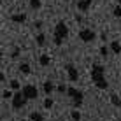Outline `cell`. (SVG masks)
<instances>
[{"mask_svg": "<svg viewBox=\"0 0 121 121\" xmlns=\"http://www.w3.org/2000/svg\"><path fill=\"white\" fill-rule=\"evenodd\" d=\"M42 90H44V93L49 97V95L53 93V90H55V84H53L51 81H46V82H44V86H42Z\"/></svg>", "mask_w": 121, "mask_h": 121, "instance_id": "cell-10", "label": "cell"}, {"mask_svg": "<svg viewBox=\"0 0 121 121\" xmlns=\"http://www.w3.org/2000/svg\"><path fill=\"white\" fill-rule=\"evenodd\" d=\"M76 21L77 23H82V16L81 14H76Z\"/></svg>", "mask_w": 121, "mask_h": 121, "instance_id": "cell-29", "label": "cell"}, {"mask_svg": "<svg viewBox=\"0 0 121 121\" xmlns=\"http://www.w3.org/2000/svg\"><path fill=\"white\" fill-rule=\"evenodd\" d=\"M2 56H4V55H2V51H0V58H2Z\"/></svg>", "mask_w": 121, "mask_h": 121, "instance_id": "cell-33", "label": "cell"}, {"mask_svg": "<svg viewBox=\"0 0 121 121\" xmlns=\"http://www.w3.org/2000/svg\"><path fill=\"white\" fill-rule=\"evenodd\" d=\"M116 2H118V5H121V0H116Z\"/></svg>", "mask_w": 121, "mask_h": 121, "instance_id": "cell-32", "label": "cell"}, {"mask_svg": "<svg viewBox=\"0 0 121 121\" xmlns=\"http://www.w3.org/2000/svg\"><path fill=\"white\" fill-rule=\"evenodd\" d=\"M77 91H79V90H76V88H67V91H65V93H67V97L74 98V97H76V93H77Z\"/></svg>", "mask_w": 121, "mask_h": 121, "instance_id": "cell-21", "label": "cell"}, {"mask_svg": "<svg viewBox=\"0 0 121 121\" xmlns=\"http://www.w3.org/2000/svg\"><path fill=\"white\" fill-rule=\"evenodd\" d=\"M21 93H23V97L26 98V100H35L37 97H39V91H37V88H35L33 84H26V86H23Z\"/></svg>", "mask_w": 121, "mask_h": 121, "instance_id": "cell-3", "label": "cell"}, {"mask_svg": "<svg viewBox=\"0 0 121 121\" xmlns=\"http://www.w3.org/2000/svg\"><path fill=\"white\" fill-rule=\"evenodd\" d=\"M53 42H55L56 46H61V44H63V40H60V39H56V37H55V39H53Z\"/></svg>", "mask_w": 121, "mask_h": 121, "instance_id": "cell-28", "label": "cell"}, {"mask_svg": "<svg viewBox=\"0 0 121 121\" xmlns=\"http://www.w3.org/2000/svg\"><path fill=\"white\" fill-rule=\"evenodd\" d=\"M82 98H84L82 91H77V93H76V97L72 98V107H74V109H79V107L82 105Z\"/></svg>", "mask_w": 121, "mask_h": 121, "instance_id": "cell-7", "label": "cell"}, {"mask_svg": "<svg viewBox=\"0 0 121 121\" xmlns=\"http://www.w3.org/2000/svg\"><path fill=\"white\" fill-rule=\"evenodd\" d=\"M112 14H114L116 18H121V5H116L114 11H112Z\"/></svg>", "mask_w": 121, "mask_h": 121, "instance_id": "cell-24", "label": "cell"}, {"mask_svg": "<svg viewBox=\"0 0 121 121\" xmlns=\"http://www.w3.org/2000/svg\"><path fill=\"white\" fill-rule=\"evenodd\" d=\"M9 86H11V90H19V88H21V84H19L18 79H12V81L9 82Z\"/></svg>", "mask_w": 121, "mask_h": 121, "instance_id": "cell-20", "label": "cell"}, {"mask_svg": "<svg viewBox=\"0 0 121 121\" xmlns=\"http://www.w3.org/2000/svg\"><path fill=\"white\" fill-rule=\"evenodd\" d=\"M67 35H69V26L65 25V21H58L56 28H55V37L63 40V39H67Z\"/></svg>", "mask_w": 121, "mask_h": 121, "instance_id": "cell-2", "label": "cell"}, {"mask_svg": "<svg viewBox=\"0 0 121 121\" xmlns=\"http://www.w3.org/2000/svg\"><path fill=\"white\" fill-rule=\"evenodd\" d=\"M40 7H42V0H30V9L39 11Z\"/></svg>", "mask_w": 121, "mask_h": 121, "instance_id": "cell-13", "label": "cell"}, {"mask_svg": "<svg viewBox=\"0 0 121 121\" xmlns=\"http://www.w3.org/2000/svg\"><path fill=\"white\" fill-rule=\"evenodd\" d=\"M70 118H72L74 121H81V112H79L77 109H74L72 112H70Z\"/></svg>", "mask_w": 121, "mask_h": 121, "instance_id": "cell-19", "label": "cell"}, {"mask_svg": "<svg viewBox=\"0 0 121 121\" xmlns=\"http://www.w3.org/2000/svg\"><path fill=\"white\" fill-rule=\"evenodd\" d=\"M53 105H55V102H53V98H46V100H44V109H51Z\"/></svg>", "mask_w": 121, "mask_h": 121, "instance_id": "cell-22", "label": "cell"}, {"mask_svg": "<svg viewBox=\"0 0 121 121\" xmlns=\"http://www.w3.org/2000/svg\"><path fill=\"white\" fill-rule=\"evenodd\" d=\"M11 21L12 23H25V21H26V14H23V12H16V14L11 16Z\"/></svg>", "mask_w": 121, "mask_h": 121, "instance_id": "cell-9", "label": "cell"}, {"mask_svg": "<svg viewBox=\"0 0 121 121\" xmlns=\"http://www.w3.org/2000/svg\"><path fill=\"white\" fill-rule=\"evenodd\" d=\"M12 95H14V93H12L11 90H4V91H2V97H4V98H7V100L12 98Z\"/></svg>", "mask_w": 121, "mask_h": 121, "instance_id": "cell-23", "label": "cell"}, {"mask_svg": "<svg viewBox=\"0 0 121 121\" xmlns=\"http://www.w3.org/2000/svg\"><path fill=\"white\" fill-rule=\"evenodd\" d=\"M111 51L114 53V55H119L121 53V44L118 42V40H112L111 42Z\"/></svg>", "mask_w": 121, "mask_h": 121, "instance_id": "cell-11", "label": "cell"}, {"mask_svg": "<svg viewBox=\"0 0 121 121\" xmlns=\"http://www.w3.org/2000/svg\"><path fill=\"white\" fill-rule=\"evenodd\" d=\"M111 104H112L114 107H121V100H119V97H118L116 93L111 95Z\"/></svg>", "mask_w": 121, "mask_h": 121, "instance_id": "cell-14", "label": "cell"}, {"mask_svg": "<svg viewBox=\"0 0 121 121\" xmlns=\"http://www.w3.org/2000/svg\"><path fill=\"white\" fill-rule=\"evenodd\" d=\"M0 81H5V76H4V74H0Z\"/></svg>", "mask_w": 121, "mask_h": 121, "instance_id": "cell-31", "label": "cell"}, {"mask_svg": "<svg viewBox=\"0 0 121 121\" xmlns=\"http://www.w3.org/2000/svg\"><path fill=\"white\" fill-rule=\"evenodd\" d=\"M39 63L42 65V67H48L49 63H51V58H49V55H40V58H39Z\"/></svg>", "mask_w": 121, "mask_h": 121, "instance_id": "cell-12", "label": "cell"}, {"mask_svg": "<svg viewBox=\"0 0 121 121\" xmlns=\"http://www.w3.org/2000/svg\"><path fill=\"white\" fill-rule=\"evenodd\" d=\"M19 121H26V119H19Z\"/></svg>", "mask_w": 121, "mask_h": 121, "instance_id": "cell-34", "label": "cell"}, {"mask_svg": "<svg viewBox=\"0 0 121 121\" xmlns=\"http://www.w3.org/2000/svg\"><path fill=\"white\" fill-rule=\"evenodd\" d=\"M19 72H21V74H30L32 69H30L28 63H21V65H19Z\"/></svg>", "mask_w": 121, "mask_h": 121, "instance_id": "cell-16", "label": "cell"}, {"mask_svg": "<svg viewBox=\"0 0 121 121\" xmlns=\"http://www.w3.org/2000/svg\"><path fill=\"white\" fill-rule=\"evenodd\" d=\"M35 42H37V46H44L46 44V35L44 33H39V35L35 37Z\"/></svg>", "mask_w": 121, "mask_h": 121, "instance_id": "cell-17", "label": "cell"}, {"mask_svg": "<svg viewBox=\"0 0 121 121\" xmlns=\"http://www.w3.org/2000/svg\"><path fill=\"white\" fill-rule=\"evenodd\" d=\"M91 79H93L95 84L100 82V81H104V79H105V67L98 65V63H93V67H91Z\"/></svg>", "mask_w": 121, "mask_h": 121, "instance_id": "cell-1", "label": "cell"}, {"mask_svg": "<svg viewBox=\"0 0 121 121\" xmlns=\"http://www.w3.org/2000/svg\"><path fill=\"white\" fill-rule=\"evenodd\" d=\"M93 4V0H79L77 2V9L81 11V12H86L90 9V5Z\"/></svg>", "mask_w": 121, "mask_h": 121, "instance_id": "cell-8", "label": "cell"}, {"mask_svg": "<svg viewBox=\"0 0 121 121\" xmlns=\"http://www.w3.org/2000/svg\"><path fill=\"white\" fill-rule=\"evenodd\" d=\"M30 119L32 121H44V116L40 112H30Z\"/></svg>", "mask_w": 121, "mask_h": 121, "instance_id": "cell-15", "label": "cell"}, {"mask_svg": "<svg viewBox=\"0 0 121 121\" xmlns=\"http://www.w3.org/2000/svg\"><path fill=\"white\" fill-rule=\"evenodd\" d=\"M65 70H67V74H69V79H70L72 82H76L77 79H79V72H77V69H76L72 63H67V65H65Z\"/></svg>", "mask_w": 121, "mask_h": 121, "instance_id": "cell-6", "label": "cell"}, {"mask_svg": "<svg viewBox=\"0 0 121 121\" xmlns=\"http://www.w3.org/2000/svg\"><path fill=\"white\" fill-rule=\"evenodd\" d=\"M18 56H19V49H14L12 55H11V58H18Z\"/></svg>", "mask_w": 121, "mask_h": 121, "instance_id": "cell-27", "label": "cell"}, {"mask_svg": "<svg viewBox=\"0 0 121 121\" xmlns=\"http://www.w3.org/2000/svg\"><path fill=\"white\" fill-rule=\"evenodd\" d=\"M95 32L91 30V28H82L81 32H79V39L82 40V42H93L95 40Z\"/></svg>", "mask_w": 121, "mask_h": 121, "instance_id": "cell-5", "label": "cell"}, {"mask_svg": "<svg viewBox=\"0 0 121 121\" xmlns=\"http://www.w3.org/2000/svg\"><path fill=\"white\" fill-rule=\"evenodd\" d=\"M100 55H102V56H107V55H109V49H107V46H102V48H100Z\"/></svg>", "mask_w": 121, "mask_h": 121, "instance_id": "cell-25", "label": "cell"}, {"mask_svg": "<svg viewBox=\"0 0 121 121\" xmlns=\"http://www.w3.org/2000/svg\"><path fill=\"white\" fill-rule=\"evenodd\" d=\"M95 86H97L98 90H107V88H109V82H107V79H104V81L97 82V84H95Z\"/></svg>", "mask_w": 121, "mask_h": 121, "instance_id": "cell-18", "label": "cell"}, {"mask_svg": "<svg viewBox=\"0 0 121 121\" xmlns=\"http://www.w3.org/2000/svg\"><path fill=\"white\" fill-rule=\"evenodd\" d=\"M119 121H121V116H119Z\"/></svg>", "mask_w": 121, "mask_h": 121, "instance_id": "cell-35", "label": "cell"}, {"mask_svg": "<svg viewBox=\"0 0 121 121\" xmlns=\"http://www.w3.org/2000/svg\"><path fill=\"white\" fill-rule=\"evenodd\" d=\"M56 90L60 91V93H65V91H67V86H65V84H58V86H56Z\"/></svg>", "mask_w": 121, "mask_h": 121, "instance_id": "cell-26", "label": "cell"}, {"mask_svg": "<svg viewBox=\"0 0 121 121\" xmlns=\"http://www.w3.org/2000/svg\"><path fill=\"white\" fill-rule=\"evenodd\" d=\"M33 26H35V28H40V26H42V21H35V23H33Z\"/></svg>", "mask_w": 121, "mask_h": 121, "instance_id": "cell-30", "label": "cell"}, {"mask_svg": "<svg viewBox=\"0 0 121 121\" xmlns=\"http://www.w3.org/2000/svg\"><path fill=\"white\" fill-rule=\"evenodd\" d=\"M11 102H12V109H23L25 107V104H26V98L23 97V93L21 91H18L16 95H12V98H11Z\"/></svg>", "mask_w": 121, "mask_h": 121, "instance_id": "cell-4", "label": "cell"}]
</instances>
